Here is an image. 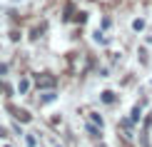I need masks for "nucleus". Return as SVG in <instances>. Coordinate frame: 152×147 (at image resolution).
I'll list each match as a JSON object with an SVG mask.
<instances>
[{
    "mask_svg": "<svg viewBox=\"0 0 152 147\" xmlns=\"http://www.w3.org/2000/svg\"><path fill=\"white\" fill-rule=\"evenodd\" d=\"M37 87H55V78H37Z\"/></svg>",
    "mask_w": 152,
    "mask_h": 147,
    "instance_id": "f257e3e1",
    "label": "nucleus"
},
{
    "mask_svg": "<svg viewBox=\"0 0 152 147\" xmlns=\"http://www.w3.org/2000/svg\"><path fill=\"white\" fill-rule=\"evenodd\" d=\"M0 92H3V85H0Z\"/></svg>",
    "mask_w": 152,
    "mask_h": 147,
    "instance_id": "f03ea898",
    "label": "nucleus"
}]
</instances>
